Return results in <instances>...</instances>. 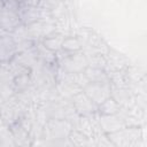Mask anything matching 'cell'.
I'll return each instance as SVG.
<instances>
[{"mask_svg": "<svg viewBox=\"0 0 147 147\" xmlns=\"http://www.w3.org/2000/svg\"><path fill=\"white\" fill-rule=\"evenodd\" d=\"M110 90L107 83H88L84 88V93L96 105L101 103L106 98L110 96Z\"/></svg>", "mask_w": 147, "mask_h": 147, "instance_id": "obj_1", "label": "cell"}, {"mask_svg": "<svg viewBox=\"0 0 147 147\" xmlns=\"http://www.w3.org/2000/svg\"><path fill=\"white\" fill-rule=\"evenodd\" d=\"M16 41L13 36L0 34V62L10 61L16 56Z\"/></svg>", "mask_w": 147, "mask_h": 147, "instance_id": "obj_2", "label": "cell"}, {"mask_svg": "<svg viewBox=\"0 0 147 147\" xmlns=\"http://www.w3.org/2000/svg\"><path fill=\"white\" fill-rule=\"evenodd\" d=\"M21 24L28 26L36 22H39L41 18L42 9L40 7H30V6H21L17 10Z\"/></svg>", "mask_w": 147, "mask_h": 147, "instance_id": "obj_3", "label": "cell"}, {"mask_svg": "<svg viewBox=\"0 0 147 147\" xmlns=\"http://www.w3.org/2000/svg\"><path fill=\"white\" fill-rule=\"evenodd\" d=\"M21 25V21L16 10L2 8L0 10V28L8 32H13Z\"/></svg>", "mask_w": 147, "mask_h": 147, "instance_id": "obj_4", "label": "cell"}, {"mask_svg": "<svg viewBox=\"0 0 147 147\" xmlns=\"http://www.w3.org/2000/svg\"><path fill=\"white\" fill-rule=\"evenodd\" d=\"M63 39H64V36L60 32L47 33L42 39V47L51 53H57L61 51Z\"/></svg>", "mask_w": 147, "mask_h": 147, "instance_id": "obj_5", "label": "cell"}, {"mask_svg": "<svg viewBox=\"0 0 147 147\" xmlns=\"http://www.w3.org/2000/svg\"><path fill=\"white\" fill-rule=\"evenodd\" d=\"M98 110L102 116L116 115L119 111V102L110 95L98 105Z\"/></svg>", "mask_w": 147, "mask_h": 147, "instance_id": "obj_6", "label": "cell"}, {"mask_svg": "<svg viewBox=\"0 0 147 147\" xmlns=\"http://www.w3.org/2000/svg\"><path fill=\"white\" fill-rule=\"evenodd\" d=\"M84 75L88 83H107L108 77L106 72L98 67H88L85 68Z\"/></svg>", "mask_w": 147, "mask_h": 147, "instance_id": "obj_7", "label": "cell"}, {"mask_svg": "<svg viewBox=\"0 0 147 147\" xmlns=\"http://www.w3.org/2000/svg\"><path fill=\"white\" fill-rule=\"evenodd\" d=\"M61 51H63L67 55L79 53L82 51V42L77 37H72V36L64 37L62 41Z\"/></svg>", "mask_w": 147, "mask_h": 147, "instance_id": "obj_8", "label": "cell"}, {"mask_svg": "<svg viewBox=\"0 0 147 147\" xmlns=\"http://www.w3.org/2000/svg\"><path fill=\"white\" fill-rule=\"evenodd\" d=\"M2 3H3V8L17 11L22 6V0H2Z\"/></svg>", "mask_w": 147, "mask_h": 147, "instance_id": "obj_9", "label": "cell"}, {"mask_svg": "<svg viewBox=\"0 0 147 147\" xmlns=\"http://www.w3.org/2000/svg\"><path fill=\"white\" fill-rule=\"evenodd\" d=\"M28 83H29V77L24 74H21L15 78V84L20 87H25L28 85Z\"/></svg>", "mask_w": 147, "mask_h": 147, "instance_id": "obj_10", "label": "cell"}, {"mask_svg": "<svg viewBox=\"0 0 147 147\" xmlns=\"http://www.w3.org/2000/svg\"><path fill=\"white\" fill-rule=\"evenodd\" d=\"M41 0H22V6H30V7H40Z\"/></svg>", "mask_w": 147, "mask_h": 147, "instance_id": "obj_11", "label": "cell"}, {"mask_svg": "<svg viewBox=\"0 0 147 147\" xmlns=\"http://www.w3.org/2000/svg\"><path fill=\"white\" fill-rule=\"evenodd\" d=\"M57 2H59V0H41V1H40V5H41V3H45L46 6L54 7Z\"/></svg>", "mask_w": 147, "mask_h": 147, "instance_id": "obj_12", "label": "cell"}]
</instances>
